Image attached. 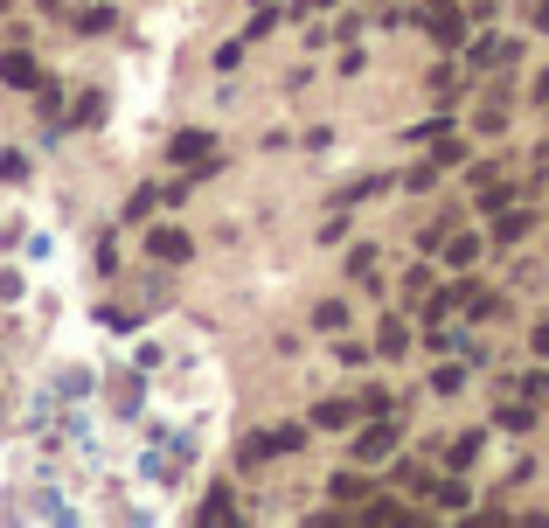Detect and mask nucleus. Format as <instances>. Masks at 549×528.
<instances>
[{
    "mask_svg": "<svg viewBox=\"0 0 549 528\" xmlns=\"http://www.w3.org/2000/svg\"><path fill=\"white\" fill-rule=\"evenodd\" d=\"M167 160L202 174V167H216V139H209V132H174V139H167Z\"/></svg>",
    "mask_w": 549,
    "mask_h": 528,
    "instance_id": "nucleus-1",
    "label": "nucleus"
},
{
    "mask_svg": "<svg viewBox=\"0 0 549 528\" xmlns=\"http://www.w3.org/2000/svg\"><path fill=\"white\" fill-rule=\"evenodd\" d=\"M146 251H153V264H188V258H195L188 230H153V237H146Z\"/></svg>",
    "mask_w": 549,
    "mask_h": 528,
    "instance_id": "nucleus-2",
    "label": "nucleus"
},
{
    "mask_svg": "<svg viewBox=\"0 0 549 528\" xmlns=\"http://www.w3.org/2000/svg\"><path fill=\"white\" fill-rule=\"evenodd\" d=\"M390 452H397V424H369L355 438V459H390Z\"/></svg>",
    "mask_w": 549,
    "mask_h": 528,
    "instance_id": "nucleus-3",
    "label": "nucleus"
},
{
    "mask_svg": "<svg viewBox=\"0 0 549 528\" xmlns=\"http://www.w3.org/2000/svg\"><path fill=\"white\" fill-rule=\"evenodd\" d=\"M459 28H466V21H459V7H445V0H438V7H431V35L452 49V42H459Z\"/></svg>",
    "mask_w": 549,
    "mask_h": 528,
    "instance_id": "nucleus-4",
    "label": "nucleus"
},
{
    "mask_svg": "<svg viewBox=\"0 0 549 528\" xmlns=\"http://www.w3.org/2000/svg\"><path fill=\"white\" fill-rule=\"evenodd\" d=\"M0 84H14V91H28V84H35V63H28L21 49H14V56H0Z\"/></svg>",
    "mask_w": 549,
    "mask_h": 528,
    "instance_id": "nucleus-5",
    "label": "nucleus"
},
{
    "mask_svg": "<svg viewBox=\"0 0 549 528\" xmlns=\"http://www.w3.org/2000/svg\"><path fill=\"white\" fill-rule=\"evenodd\" d=\"M522 56V42H501V35H487L480 49H473V63H515Z\"/></svg>",
    "mask_w": 549,
    "mask_h": 528,
    "instance_id": "nucleus-6",
    "label": "nucleus"
},
{
    "mask_svg": "<svg viewBox=\"0 0 549 528\" xmlns=\"http://www.w3.org/2000/svg\"><path fill=\"white\" fill-rule=\"evenodd\" d=\"M529 237V209H515V216H494V244H522Z\"/></svg>",
    "mask_w": 549,
    "mask_h": 528,
    "instance_id": "nucleus-7",
    "label": "nucleus"
},
{
    "mask_svg": "<svg viewBox=\"0 0 549 528\" xmlns=\"http://www.w3.org/2000/svg\"><path fill=\"white\" fill-rule=\"evenodd\" d=\"M348 417H355V403H341V396H327V403L313 410V424H320V431H341Z\"/></svg>",
    "mask_w": 549,
    "mask_h": 528,
    "instance_id": "nucleus-8",
    "label": "nucleus"
},
{
    "mask_svg": "<svg viewBox=\"0 0 549 528\" xmlns=\"http://www.w3.org/2000/svg\"><path fill=\"white\" fill-rule=\"evenodd\" d=\"M327 494H334V501H362V494H369V480H362V473H334V480H327Z\"/></svg>",
    "mask_w": 549,
    "mask_h": 528,
    "instance_id": "nucleus-9",
    "label": "nucleus"
},
{
    "mask_svg": "<svg viewBox=\"0 0 549 528\" xmlns=\"http://www.w3.org/2000/svg\"><path fill=\"white\" fill-rule=\"evenodd\" d=\"M376 348H383V355H404V348H411V334H404L397 320H383V334H376Z\"/></svg>",
    "mask_w": 549,
    "mask_h": 528,
    "instance_id": "nucleus-10",
    "label": "nucleus"
},
{
    "mask_svg": "<svg viewBox=\"0 0 549 528\" xmlns=\"http://www.w3.org/2000/svg\"><path fill=\"white\" fill-rule=\"evenodd\" d=\"M272 445H278V452H299V445H306V424H278Z\"/></svg>",
    "mask_w": 549,
    "mask_h": 528,
    "instance_id": "nucleus-11",
    "label": "nucleus"
},
{
    "mask_svg": "<svg viewBox=\"0 0 549 528\" xmlns=\"http://www.w3.org/2000/svg\"><path fill=\"white\" fill-rule=\"evenodd\" d=\"M445 258H452V264H473V258H480V244H473V237H445Z\"/></svg>",
    "mask_w": 549,
    "mask_h": 528,
    "instance_id": "nucleus-12",
    "label": "nucleus"
},
{
    "mask_svg": "<svg viewBox=\"0 0 549 528\" xmlns=\"http://www.w3.org/2000/svg\"><path fill=\"white\" fill-rule=\"evenodd\" d=\"M501 424H508V431H529V424H536V410H529V403H508V410H501Z\"/></svg>",
    "mask_w": 549,
    "mask_h": 528,
    "instance_id": "nucleus-13",
    "label": "nucleus"
},
{
    "mask_svg": "<svg viewBox=\"0 0 549 528\" xmlns=\"http://www.w3.org/2000/svg\"><path fill=\"white\" fill-rule=\"evenodd\" d=\"M431 501H438V508H466V487H459V480H445V487H431Z\"/></svg>",
    "mask_w": 549,
    "mask_h": 528,
    "instance_id": "nucleus-14",
    "label": "nucleus"
},
{
    "mask_svg": "<svg viewBox=\"0 0 549 528\" xmlns=\"http://www.w3.org/2000/svg\"><path fill=\"white\" fill-rule=\"evenodd\" d=\"M77 28H91V35H98V28H112V7H84V14H77Z\"/></svg>",
    "mask_w": 549,
    "mask_h": 528,
    "instance_id": "nucleus-15",
    "label": "nucleus"
},
{
    "mask_svg": "<svg viewBox=\"0 0 549 528\" xmlns=\"http://www.w3.org/2000/svg\"><path fill=\"white\" fill-rule=\"evenodd\" d=\"M313 327H327V334H334V327H348V306H320V313H313Z\"/></svg>",
    "mask_w": 549,
    "mask_h": 528,
    "instance_id": "nucleus-16",
    "label": "nucleus"
},
{
    "mask_svg": "<svg viewBox=\"0 0 549 528\" xmlns=\"http://www.w3.org/2000/svg\"><path fill=\"white\" fill-rule=\"evenodd\" d=\"M536 355H549V320H543V327H536Z\"/></svg>",
    "mask_w": 549,
    "mask_h": 528,
    "instance_id": "nucleus-17",
    "label": "nucleus"
},
{
    "mask_svg": "<svg viewBox=\"0 0 549 528\" xmlns=\"http://www.w3.org/2000/svg\"><path fill=\"white\" fill-rule=\"evenodd\" d=\"M536 21H543V28H549V0H543V7H536Z\"/></svg>",
    "mask_w": 549,
    "mask_h": 528,
    "instance_id": "nucleus-18",
    "label": "nucleus"
},
{
    "mask_svg": "<svg viewBox=\"0 0 549 528\" xmlns=\"http://www.w3.org/2000/svg\"><path fill=\"white\" fill-rule=\"evenodd\" d=\"M543 112H549V77H543Z\"/></svg>",
    "mask_w": 549,
    "mask_h": 528,
    "instance_id": "nucleus-19",
    "label": "nucleus"
},
{
    "mask_svg": "<svg viewBox=\"0 0 549 528\" xmlns=\"http://www.w3.org/2000/svg\"><path fill=\"white\" fill-rule=\"evenodd\" d=\"M0 7H7V0H0Z\"/></svg>",
    "mask_w": 549,
    "mask_h": 528,
    "instance_id": "nucleus-20",
    "label": "nucleus"
}]
</instances>
